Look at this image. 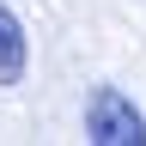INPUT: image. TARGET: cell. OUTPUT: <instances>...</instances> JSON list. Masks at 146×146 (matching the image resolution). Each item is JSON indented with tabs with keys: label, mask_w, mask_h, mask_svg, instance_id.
Listing matches in <instances>:
<instances>
[{
	"label": "cell",
	"mask_w": 146,
	"mask_h": 146,
	"mask_svg": "<svg viewBox=\"0 0 146 146\" xmlns=\"http://www.w3.org/2000/svg\"><path fill=\"white\" fill-rule=\"evenodd\" d=\"M85 140H98V146H140L146 122H140V110L128 104L116 85H104L98 98L85 104Z\"/></svg>",
	"instance_id": "obj_1"
},
{
	"label": "cell",
	"mask_w": 146,
	"mask_h": 146,
	"mask_svg": "<svg viewBox=\"0 0 146 146\" xmlns=\"http://www.w3.org/2000/svg\"><path fill=\"white\" fill-rule=\"evenodd\" d=\"M25 61H31V49H25V25H18L12 6L0 0V85H18V79H25Z\"/></svg>",
	"instance_id": "obj_2"
}]
</instances>
